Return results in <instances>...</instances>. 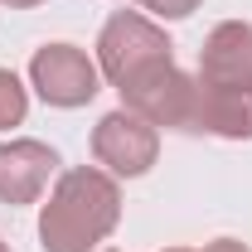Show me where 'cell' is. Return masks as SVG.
<instances>
[{
    "mask_svg": "<svg viewBox=\"0 0 252 252\" xmlns=\"http://www.w3.org/2000/svg\"><path fill=\"white\" fill-rule=\"evenodd\" d=\"M204 0H141V10H151L156 20H189Z\"/></svg>",
    "mask_w": 252,
    "mask_h": 252,
    "instance_id": "obj_10",
    "label": "cell"
},
{
    "mask_svg": "<svg viewBox=\"0 0 252 252\" xmlns=\"http://www.w3.org/2000/svg\"><path fill=\"white\" fill-rule=\"evenodd\" d=\"M204 252H252V248H248V243H238V238H214Z\"/></svg>",
    "mask_w": 252,
    "mask_h": 252,
    "instance_id": "obj_11",
    "label": "cell"
},
{
    "mask_svg": "<svg viewBox=\"0 0 252 252\" xmlns=\"http://www.w3.org/2000/svg\"><path fill=\"white\" fill-rule=\"evenodd\" d=\"M122 223V185L102 165L59 170L49 204L39 214V248L44 252H93Z\"/></svg>",
    "mask_w": 252,
    "mask_h": 252,
    "instance_id": "obj_1",
    "label": "cell"
},
{
    "mask_svg": "<svg viewBox=\"0 0 252 252\" xmlns=\"http://www.w3.org/2000/svg\"><path fill=\"white\" fill-rule=\"evenodd\" d=\"M199 83L209 88H252V25L223 20L204 34L199 49Z\"/></svg>",
    "mask_w": 252,
    "mask_h": 252,
    "instance_id": "obj_7",
    "label": "cell"
},
{
    "mask_svg": "<svg viewBox=\"0 0 252 252\" xmlns=\"http://www.w3.org/2000/svg\"><path fill=\"white\" fill-rule=\"evenodd\" d=\"M160 63H175V44H170V34L160 30L151 15H141V10H117L102 34H97V68H102V78L122 93L126 83H136V78H146L151 68Z\"/></svg>",
    "mask_w": 252,
    "mask_h": 252,
    "instance_id": "obj_2",
    "label": "cell"
},
{
    "mask_svg": "<svg viewBox=\"0 0 252 252\" xmlns=\"http://www.w3.org/2000/svg\"><path fill=\"white\" fill-rule=\"evenodd\" d=\"M194 136L252 141V88H209V83H199Z\"/></svg>",
    "mask_w": 252,
    "mask_h": 252,
    "instance_id": "obj_8",
    "label": "cell"
},
{
    "mask_svg": "<svg viewBox=\"0 0 252 252\" xmlns=\"http://www.w3.org/2000/svg\"><path fill=\"white\" fill-rule=\"evenodd\" d=\"M25 112H30V88L20 83V73L0 68V131L20 126V122H25Z\"/></svg>",
    "mask_w": 252,
    "mask_h": 252,
    "instance_id": "obj_9",
    "label": "cell"
},
{
    "mask_svg": "<svg viewBox=\"0 0 252 252\" xmlns=\"http://www.w3.org/2000/svg\"><path fill=\"white\" fill-rule=\"evenodd\" d=\"M160 156V131L146 117H136V112H107L102 122L93 126V160L107 170V175H117V180H141V175H151V165Z\"/></svg>",
    "mask_w": 252,
    "mask_h": 252,
    "instance_id": "obj_5",
    "label": "cell"
},
{
    "mask_svg": "<svg viewBox=\"0 0 252 252\" xmlns=\"http://www.w3.org/2000/svg\"><path fill=\"white\" fill-rule=\"evenodd\" d=\"M49 180H59V151L34 141V136H20V141H5L0 146V204L20 209V204H34Z\"/></svg>",
    "mask_w": 252,
    "mask_h": 252,
    "instance_id": "obj_6",
    "label": "cell"
},
{
    "mask_svg": "<svg viewBox=\"0 0 252 252\" xmlns=\"http://www.w3.org/2000/svg\"><path fill=\"white\" fill-rule=\"evenodd\" d=\"M107 252H117V248H107Z\"/></svg>",
    "mask_w": 252,
    "mask_h": 252,
    "instance_id": "obj_15",
    "label": "cell"
},
{
    "mask_svg": "<svg viewBox=\"0 0 252 252\" xmlns=\"http://www.w3.org/2000/svg\"><path fill=\"white\" fill-rule=\"evenodd\" d=\"M160 252H194V248H160Z\"/></svg>",
    "mask_w": 252,
    "mask_h": 252,
    "instance_id": "obj_13",
    "label": "cell"
},
{
    "mask_svg": "<svg viewBox=\"0 0 252 252\" xmlns=\"http://www.w3.org/2000/svg\"><path fill=\"white\" fill-rule=\"evenodd\" d=\"M30 88L49 107L73 112V107H88L102 93V68L78 44H44V49H34V59H30Z\"/></svg>",
    "mask_w": 252,
    "mask_h": 252,
    "instance_id": "obj_4",
    "label": "cell"
},
{
    "mask_svg": "<svg viewBox=\"0 0 252 252\" xmlns=\"http://www.w3.org/2000/svg\"><path fill=\"white\" fill-rule=\"evenodd\" d=\"M0 252H10V243H5V238H0Z\"/></svg>",
    "mask_w": 252,
    "mask_h": 252,
    "instance_id": "obj_14",
    "label": "cell"
},
{
    "mask_svg": "<svg viewBox=\"0 0 252 252\" xmlns=\"http://www.w3.org/2000/svg\"><path fill=\"white\" fill-rule=\"evenodd\" d=\"M0 5H10V10H34V5H44V0H0Z\"/></svg>",
    "mask_w": 252,
    "mask_h": 252,
    "instance_id": "obj_12",
    "label": "cell"
},
{
    "mask_svg": "<svg viewBox=\"0 0 252 252\" xmlns=\"http://www.w3.org/2000/svg\"><path fill=\"white\" fill-rule=\"evenodd\" d=\"M122 107L136 112V117H146L156 131L165 126V131H185V136H194L199 78L185 73V68H175V63H160V68H151L146 78H136V83L122 88Z\"/></svg>",
    "mask_w": 252,
    "mask_h": 252,
    "instance_id": "obj_3",
    "label": "cell"
}]
</instances>
